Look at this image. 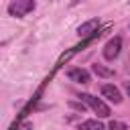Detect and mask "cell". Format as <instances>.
Instances as JSON below:
<instances>
[{"label":"cell","mask_w":130,"mask_h":130,"mask_svg":"<svg viewBox=\"0 0 130 130\" xmlns=\"http://www.w3.org/2000/svg\"><path fill=\"white\" fill-rule=\"evenodd\" d=\"M35 6H37L35 0H12V2L8 4V14L14 16V18H22V16H26L28 12H32Z\"/></svg>","instance_id":"1"},{"label":"cell","mask_w":130,"mask_h":130,"mask_svg":"<svg viewBox=\"0 0 130 130\" xmlns=\"http://www.w3.org/2000/svg\"><path fill=\"white\" fill-rule=\"evenodd\" d=\"M79 100H81V102H85V104H87V106H89V108H91L100 118H108V116L112 114V112H110V106H106L100 98H93L91 93H81V95H79Z\"/></svg>","instance_id":"2"},{"label":"cell","mask_w":130,"mask_h":130,"mask_svg":"<svg viewBox=\"0 0 130 130\" xmlns=\"http://www.w3.org/2000/svg\"><path fill=\"white\" fill-rule=\"evenodd\" d=\"M120 49H122V39H120V37H114V39H110V41L106 43V47H104V57H106L108 61H114V59L120 55Z\"/></svg>","instance_id":"3"},{"label":"cell","mask_w":130,"mask_h":130,"mask_svg":"<svg viewBox=\"0 0 130 130\" xmlns=\"http://www.w3.org/2000/svg\"><path fill=\"white\" fill-rule=\"evenodd\" d=\"M98 26H100V20H98V18H91V20L83 22V24L77 28V35L83 37V39H87V37H95V35H100V32H98Z\"/></svg>","instance_id":"4"},{"label":"cell","mask_w":130,"mask_h":130,"mask_svg":"<svg viewBox=\"0 0 130 130\" xmlns=\"http://www.w3.org/2000/svg\"><path fill=\"white\" fill-rule=\"evenodd\" d=\"M67 77L75 83H89V71L87 69H81V67H75V69H69L67 71Z\"/></svg>","instance_id":"5"},{"label":"cell","mask_w":130,"mask_h":130,"mask_svg":"<svg viewBox=\"0 0 130 130\" xmlns=\"http://www.w3.org/2000/svg\"><path fill=\"white\" fill-rule=\"evenodd\" d=\"M102 95L108 98V100L114 102V104H120V102H122V93H120V89H118L116 85H110V83L102 87Z\"/></svg>","instance_id":"6"},{"label":"cell","mask_w":130,"mask_h":130,"mask_svg":"<svg viewBox=\"0 0 130 130\" xmlns=\"http://www.w3.org/2000/svg\"><path fill=\"white\" fill-rule=\"evenodd\" d=\"M79 130H106V126L100 124L98 120H85L79 124Z\"/></svg>","instance_id":"7"},{"label":"cell","mask_w":130,"mask_h":130,"mask_svg":"<svg viewBox=\"0 0 130 130\" xmlns=\"http://www.w3.org/2000/svg\"><path fill=\"white\" fill-rule=\"evenodd\" d=\"M93 73H95V75H102V77H112V75H114V71H112V69H106V67L98 65V63L93 65Z\"/></svg>","instance_id":"8"},{"label":"cell","mask_w":130,"mask_h":130,"mask_svg":"<svg viewBox=\"0 0 130 130\" xmlns=\"http://www.w3.org/2000/svg\"><path fill=\"white\" fill-rule=\"evenodd\" d=\"M108 130H128V126H126L124 122H118V120H112V122H110V126H108Z\"/></svg>","instance_id":"9"},{"label":"cell","mask_w":130,"mask_h":130,"mask_svg":"<svg viewBox=\"0 0 130 130\" xmlns=\"http://www.w3.org/2000/svg\"><path fill=\"white\" fill-rule=\"evenodd\" d=\"M124 87H126V93L130 95V81H126V83H124Z\"/></svg>","instance_id":"10"},{"label":"cell","mask_w":130,"mask_h":130,"mask_svg":"<svg viewBox=\"0 0 130 130\" xmlns=\"http://www.w3.org/2000/svg\"><path fill=\"white\" fill-rule=\"evenodd\" d=\"M79 2H81V0H71V6H77Z\"/></svg>","instance_id":"11"}]
</instances>
